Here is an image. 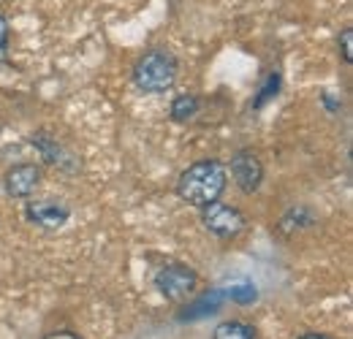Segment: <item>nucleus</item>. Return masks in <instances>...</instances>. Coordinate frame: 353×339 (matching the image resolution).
<instances>
[{
  "label": "nucleus",
  "instance_id": "nucleus-1",
  "mask_svg": "<svg viewBox=\"0 0 353 339\" xmlns=\"http://www.w3.org/2000/svg\"><path fill=\"white\" fill-rule=\"evenodd\" d=\"M225 182H228V174H225L223 163H218V161H199L190 169L182 171L179 182H176V196L185 204L204 209L207 204L221 198L223 190H225Z\"/></svg>",
  "mask_w": 353,
  "mask_h": 339
},
{
  "label": "nucleus",
  "instance_id": "nucleus-2",
  "mask_svg": "<svg viewBox=\"0 0 353 339\" xmlns=\"http://www.w3.org/2000/svg\"><path fill=\"white\" fill-rule=\"evenodd\" d=\"M176 79V60L166 49L144 52L133 65V82L141 92H166Z\"/></svg>",
  "mask_w": 353,
  "mask_h": 339
},
{
  "label": "nucleus",
  "instance_id": "nucleus-3",
  "mask_svg": "<svg viewBox=\"0 0 353 339\" xmlns=\"http://www.w3.org/2000/svg\"><path fill=\"white\" fill-rule=\"evenodd\" d=\"M155 285H158V291L169 301H182V298H188L196 291L199 274L190 266H185V263H166V266L158 269Z\"/></svg>",
  "mask_w": 353,
  "mask_h": 339
},
{
  "label": "nucleus",
  "instance_id": "nucleus-4",
  "mask_svg": "<svg viewBox=\"0 0 353 339\" xmlns=\"http://www.w3.org/2000/svg\"><path fill=\"white\" fill-rule=\"evenodd\" d=\"M201 220H204V228H207L210 234L221 236V239L236 236V234L245 228V223H248L245 214L239 212L236 207H228V204H221V201L207 204V207H204V214H201Z\"/></svg>",
  "mask_w": 353,
  "mask_h": 339
},
{
  "label": "nucleus",
  "instance_id": "nucleus-5",
  "mask_svg": "<svg viewBox=\"0 0 353 339\" xmlns=\"http://www.w3.org/2000/svg\"><path fill=\"white\" fill-rule=\"evenodd\" d=\"M231 176H234V182L239 185L242 193H256L261 187V179H264V166L256 158V152L239 150L231 158Z\"/></svg>",
  "mask_w": 353,
  "mask_h": 339
},
{
  "label": "nucleus",
  "instance_id": "nucleus-6",
  "mask_svg": "<svg viewBox=\"0 0 353 339\" xmlns=\"http://www.w3.org/2000/svg\"><path fill=\"white\" fill-rule=\"evenodd\" d=\"M41 185V169L36 163H19L6 174V193L11 198H28Z\"/></svg>",
  "mask_w": 353,
  "mask_h": 339
},
{
  "label": "nucleus",
  "instance_id": "nucleus-7",
  "mask_svg": "<svg viewBox=\"0 0 353 339\" xmlns=\"http://www.w3.org/2000/svg\"><path fill=\"white\" fill-rule=\"evenodd\" d=\"M25 214H28V220L33 223V225H41V228H60V225H65V220H68V207L65 204H60V201H49V198H41V201H30L28 207H25Z\"/></svg>",
  "mask_w": 353,
  "mask_h": 339
},
{
  "label": "nucleus",
  "instance_id": "nucleus-8",
  "mask_svg": "<svg viewBox=\"0 0 353 339\" xmlns=\"http://www.w3.org/2000/svg\"><path fill=\"white\" fill-rule=\"evenodd\" d=\"M33 147L44 155V161L46 163H52V166H57V169H63V171H74L77 169V163H74V155H68L65 150H63V144L52 136V133H46V130H39L33 138Z\"/></svg>",
  "mask_w": 353,
  "mask_h": 339
},
{
  "label": "nucleus",
  "instance_id": "nucleus-9",
  "mask_svg": "<svg viewBox=\"0 0 353 339\" xmlns=\"http://www.w3.org/2000/svg\"><path fill=\"white\" fill-rule=\"evenodd\" d=\"M212 339H259V331L245 320H223Z\"/></svg>",
  "mask_w": 353,
  "mask_h": 339
},
{
  "label": "nucleus",
  "instance_id": "nucleus-10",
  "mask_svg": "<svg viewBox=\"0 0 353 339\" xmlns=\"http://www.w3.org/2000/svg\"><path fill=\"white\" fill-rule=\"evenodd\" d=\"M172 120L174 123H190L196 114H199V98L196 95H176L174 101H172Z\"/></svg>",
  "mask_w": 353,
  "mask_h": 339
},
{
  "label": "nucleus",
  "instance_id": "nucleus-11",
  "mask_svg": "<svg viewBox=\"0 0 353 339\" xmlns=\"http://www.w3.org/2000/svg\"><path fill=\"white\" fill-rule=\"evenodd\" d=\"M221 301H223L221 291H212V294H207V296L201 298V301H196V304H193L196 309H188L182 318H196V315H207V312H215V309H221Z\"/></svg>",
  "mask_w": 353,
  "mask_h": 339
},
{
  "label": "nucleus",
  "instance_id": "nucleus-12",
  "mask_svg": "<svg viewBox=\"0 0 353 339\" xmlns=\"http://www.w3.org/2000/svg\"><path fill=\"white\" fill-rule=\"evenodd\" d=\"M277 87H280V76H277V74H272V76L264 82V87H261V92L253 98V106H256V109H261L269 98H274V95H277Z\"/></svg>",
  "mask_w": 353,
  "mask_h": 339
},
{
  "label": "nucleus",
  "instance_id": "nucleus-13",
  "mask_svg": "<svg viewBox=\"0 0 353 339\" xmlns=\"http://www.w3.org/2000/svg\"><path fill=\"white\" fill-rule=\"evenodd\" d=\"M228 296L234 298V301H239V304H248V301L256 298V288H253L250 282H236V285L228 291Z\"/></svg>",
  "mask_w": 353,
  "mask_h": 339
},
{
  "label": "nucleus",
  "instance_id": "nucleus-14",
  "mask_svg": "<svg viewBox=\"0 0 353 339\" xmlns=\"http://www.w3.org/2000/svg\"><path fill=\"white\" fill-rule=\"evenodd\" d=\"M340 52H343V60L351 65L353 63V28H345L340 33Z\"/></svg>",
  "mask_w": 353,
  "mask_h": 339
},
{
  "label": "nucleus",
  "instance_id": "nucleus-15",
  "mask_svg": "<svg viewBox=\"0 0 353 339\" xmlns=\"http://www.w3.org/2000/svg\"><path fill=\"white\" fill-rule=\"evenodd\" d=\"M6 57H8V22L0 14V65L6 63Z\"/></svg>",
  "mask_w": 353,
  "mask_h": 339
},
{
  "label": "nucleus",
  "instance_id": "nucleus-16",
  "mask_svg": "<svg viewBox=\"0 0 353 339\" xmlns=\"http://www.w3.org/2000/svg\"><path fill=\"white\" fill-rule=\"evenodd\" d=\"M44 339H82V337L74 334V331H52V334H46Z\"/></svg>",
  "mask_w": 353,
  "mask_h": 339
},
{
  "label": "nucleus",
  "instance_id": "nucleus-17",
  "mask_svg": "<svg viewBox=\"0 0 353 339\" xmlns=\"http://www.w3.org/2000/svg\"><path fill=\"white\" fill-rule=\"evenodd\" d=\"M299 339H332V337H326V334H305V337Z\"/></svg>",
  "mask_w": 353,
  "mask_h": 339
}]
</instances>
